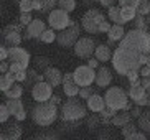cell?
Returning a JSON list of instances; mask_svg holds the SVG:
<instances>
[{
  "instance_id": "cell-1",
  "label": "cell",
  "mask_w": 150,
  "mask_h": 140,
  "mask_svg": "<svg viewBox=\"0 0 150 140\" xmlns=\"http://www.w3.org/2000/svg\"><path fill=\"white\" fill-rule=\"evenodd\" d=\"M142 56L144 53H139L132 48H127L124 45H119L117 48L114 49V54H112V68H114L120 76H127L130 71L139 69L144 66L142 63Z\"/></svg>"
},
{
  "instance_id": "cell-2",
  "label": "cell",
  "mask_w": 150,
  "mask_h": 140,
  "mask_svg": "<svg viewBox=\"0 0 150 140\" xmlns=\"http://www.w3.org/2000/svg\"><path fill=\"white\" fill-rule=\"evenodd\" d=\"M59 105H56L51 101H45V102H36V105L31 110V119L36 125L40 127H50L53 125V122L59 117Z\"/></svg>"
},
{
  "instance_id": "cell-3",
  "label": "cell",
  "mask_w": 150,
  "mask_h": 140,
  "mask_svg": "<svg viewBox=\"0 0 150 140\" xmlns=\"http://www.w3.org/2000/svg\"><path fill=\"white\" fill-rule=\"evenodd\" d=\"M88 110H89L88 105H84L78 97L73 96L68 97L66 101L59 105V119L69 120V122H79L81 119H86Z\"/></svg>"
},
{
  "instance_id": "cell-4",
  "label": "cell",
  "mask_w": 150,
  "mask_h": 140,
  "mask_svg": "<svg viewBox=\"0 0 150 140\" xmlns=\"http://www.w3.org/2000/svg\"><path fill=\"white\" fill-rule=\"evenodd\" d=\"M119 45H124V46L144 53V54H150V33L145 30L132 28L130 31L125 33V36L120 40Z\"/></svg>"
},
{
  "instance_id": "cell-5",
  "label": "cell",
  "mask_w": 150,
  "mask_h": 140,
  "mask_svg": "<svg viewBox=\"0 0 150 140\" xmlns=\"http://www.w3.org/2000/svg\"><path fill=\"white\" fill-rule=\"evenodd\" d=\"M104 99H106V105L107 107H112L115 110H129L132 109V105L129 102V92H125L122 88L115 86V88H109L104 94Z\"/></svg>"
},
{
  "instance_id": "cell-6",
  "label": "cell",
  "mask_w": 150,
  "mask_h": 140,
  "mask_svg": "<svg viewBox=\"0 0 150 140\" xmlns=\"http://www.w3.org/2000/svg\"><path fill=\"white\" fill-rule=\"evenodd\" d=\"M104 22H106V17L102 15L101 10L89 8L81 18V26L89 35H97V33H101V26Z\"/></svg>"
},
{
  "instance_id": "cell-7",
  "label": "cell",
  "mask_w": 150,
  "mask_h": 140,
  "mask_svg": "<svg viewBox=\"0 0 150 140\" xmlns=\"http://www.w3.org/2000/svg\"><path fill=\"white\" fill-rule=\"evenodd\" d=\"M83 28V26H81ZM81 28H79V23L74 22L71 23V26H68L66 30H61L58 33V45L61 46V48H73L76 45V41L79 40V33H81Z\"/></svg>"
},
{
  "instance_id": "cell-8",
  "label": "cell",
  "mask_w": 150,
  "mask_h": 140,
  "mask_svg": "<svg viewBox=\"0 0 150 140\" xmlns=\"http://www.w3.org/2000/svg\"><path fill=\"white\" fill-rule=\"evenodd\" d=\"M48 23L56 31H61V30H66L68 26H71L73 20L69 18V12L63 8H53L48 13Z\"/></svg>"
},
{
  "instance_id": "cell-9",
  "label": "cell",
  "mask_w": 150,
  "mask_h": 140,
  "mask_svg": "<svg viewBox=\"0 0 150 140\" xmlns=\"http://www.w3.org/2000/svg\"><path fill=\"white\" fill-rule=\"evenodd\" d=\"M96 48H97V43L91 36H79V40L73 46L74 54L78 58H83V59H88V58L93 56L94 53H96Z\"/></svg>"
},
{
  "instance_id": "cell-10",
  "label": "cell",
  "mask_w": 150,
  "mask_h": 140,
  "mask_svg": "<svg viewBox=\"0 0 150 140\" xmlns=\"http://www.w3.org/2000/svg\"><path fill=\"white\" fill-rule=\"evenodd\" d=\"M73 73H74L76 83L79 84L81 88H84V86H93V83H96V73H97V69L91 68L89 64L78 66Z\"/></svg>"
},
{
  "instance_id": "cell-11",
  "label": "cell",
  "mask_w": 150,
  "mask_h": 140,
  "mask_svg": "<svg viewBox=\"0 0 150 140\" xmlns=\"http://www.w3.org/2000/svg\"><path fill=\"white\" fill-rule=\"evenodd\" d=\"M53 96V86L48 83V81H40L31 86V97L35 99L36 102H45L50 101Z\"/></svg>"
},
{
  "instance_id": "cell-12",
  "label": "cell",
  "mask_w": 150,
  "mask_h": 140,
  "mask_svg": "<svg viewBox=\"0 0 150 140\" xmlns=\"http://www.w3.org/2000/svg\"><path fill=\"white\" fill-rule=\"evenodd\" d=\"M8 61L10 63H18V64H22L25 69H28L30 61H31V56L25 48L12 46V48H10V53H8Z\"/></svg>"
},
{
  "instance_id": "cell-13",
  "label": "cell",
  "mask_w": 150,
  "mask_h": 140,
  "mask_svg": "<svg viewBox=\"0 0 150 140\" xmlns=\"http://www.w3.org/2000/svg\"><path fill=\"white\" fill-rule=\"evenodd\" d=\"M63 92L66 94L68 97H73V96H79V91H81V86L76 83L74 79V73H66L63 76Z\"/></svg>"
},
{
  "instance_id": "cell-14",
  "label": "cell",
  "mask_w": 150,
  "mask_h": 140,
  "mask_svg": "<svg viewBox=\"0 0 150 140\" xmlns=\"http://www.w3.org/2000/svg\"><path fill=\"white\" fill-rule=\"evenodd\" d=\"M46 30V25H45L43 20L40 18H33V22L27 26V31L23 35V40H31V38H40L41 33Z\"/></svg>"
},
{
  "instance_id": "cell-15",
  "label": "cell",
  "mask_w": 150,
  "mask_h": 140,
  "mask_svg": "<svg viewBox=\"0 0 150 140\" xmlns=\"http://www.w3.org/2000/svg\"><path fill=\"white\" fill-rule=\"evenodd\" d=\"M5 104L8 105L10 114L13 115L17 120H25V119H27V110H25V107H23L22 97H18V99H8Z\"/></svg>"
},
{
  "instance_id": "cell-16",
  "label": "cell",
  "mask_w": 150,
  "mask_h": 140,
  "mask_svg": "<svg viewBox=\"0 0 150 140\" xmlns=\"http://www.w3.org/2000/svg\"><path fill=\"white\" fill-rule=\"evenodd\" d=\"M18 122H20V120H18ZM18 122L7 124V127H4V130L0 134V139L2 140H18L20 139L23 130H22V125Z\"/></svg>"
},
{
  "instance_id": "cell-17",
  "label": "cell",
  "mask_w": 150,
  "mask_h": 140,
  "mask_svg": "<svg viewBox=\"0 0 150 140\" xmlns=\"http://www.w3.org/2000/svg\"><path fill=\"white\" fill-rule=\"evenodd\" d=\"M110 83H112V71L107 66H99L96 73V86L106 89L110 86Z\"/></svg>"
},
{
  "instance_id": "cell-18",
  "label": "cell",
  "mask_w": 150,
  "mask_h": 140,
  "mask_svg": "<svg viewBox=\"0 0 150 140\" xmlns=\"http://www.w3.org/2000/svg\"><path fill=\"white\" fill-rule=\"evenodd\" d=\"M43 76H45V81H48L53 88H56V86H61L63 84V73L58 68H53V66H50V68H46V69L43 71Z\"/></svg>"
},
{
  "instance_id": "cell-19",
  "label": "cell",
  "mask_w": 150,
  "mask_h": 140,
  "mask_svg": "<svg viewBox=\"0 0 150 140\" xmlns=\"http://www.w3.org/2000/svg\"><path fill=\"white\" fill-rule=\"evenodd\" d=\"M86 105H88V109L91 112H101L106 107V99H104V96H99V94L94 92L93 96L86 101Z\"/></svg>"
},
{
  "instance_id": "cell-20",
  "label": "cell",
  "mask_w": 150,
  "mask_h": 140,
  "mask_svg": "<svg viewBox=\"0 0 150 140\" xmlns=\"http://www.w3.org/2000/svg\"><path fill=\"white\" fill-rule=\"evenodd\" d=\"M4 38H5V45L8 48H12V46H20V43L23 41L22 31H17V30L4 31Z\"/></svg>"
},
{
  "instance_id": "cell-21",
  "label": "cell",
  "mask_w": 150,
  "mask_h": 140,
  "mask_svg": "<svg viewBox=\"0 0 150 140\" xmlns=\"http://www.w3.org/2000/svg\"><path fill=\"white\" fill-rule=\"evenodd\" d=\"M112 54H114V51L110 49L109 45H97L96 53H94V56H96L101 63L110 61V59H112Z\"/></svg>"
},
{
  "instance_id": "cell-22",
  "label": "cell",
  "mask_w": 150,
  "mask_h": 140,
  "mask_svg": "<svg viewBox=\"0 0 150 140\" xmlns=\"http://www.w3.org/2000/svg\"><path fill=\"white\" fill-rule=\"evenodd\" d=\"M58 5V0H33V8L41 13H50Z\"/></svg>"
},
{
  "instance_id": "cell-23",
  "label": "cell",
  "mask_w": 150,
  "mask_h": 140,
  "mask_svg": "<svg viewBox=\"0 0 150 140\" xmlns=\"http://www.w3.org/2000/svg\"><path fill=\"white\" fill-rule=\"evenodd\" d=\"M130 120H132L130 112L124 109V110H119V112L112 117V125H114V127H120V129H122L124 125H125V124H129Z\"/></svg>"
},
{
  "instance_id": "cell-24",
  "label": "cell",
  "mask_w": 150,
  "mask_h": 140,
  "mask_svg": "<svg viewBox=\"0 0 150 140\" xmlns=\"http://www.w3.org/2000/svg\"><path fill=\"white\" fill-rule=\"evenodd\" d=\"M15 83H17V79H15V74L12 73V71L2 73V76H0V89H2V92L8 91Z\"/></svg>"
},
{
  "instance_id": "cell-25",
  "label": "cell",
  "mask_w": 150,
  "mask_h": 140,
  "mask_svg": "<svg viewBox=\"0 0 150 140\" xmlns=\"http://www.w3.org/2000/svg\"><path fill=\"white\" fill-rule=\"evenodd\" d=\"M124 36H125L124 25H117V23H114V25L110 26V30L107 31V38L112 40V41H120Z\"/></svg>"
},
{
  "instance_id": "cell-26",
  "label": "cell",
  "mask_w": 150,
  "mask_h": 140,
  "mask_svg": "<svg viewBox=\"0 0 150 140\" xmlns=\"http://www.w3.org/2000/svg\"><path fill=\"white\" fill-rule=\"evenodd\" d=\"M109 20L112 23H117V25H125V20H124V17H122V13H120V5H112L109 8Z\"/></svg>"
},
{
  "instance_id": "cell-27",
  "label": "cell",
  "mask_w": 150,
  "mask_h": 140,
  "mask_svg": "<svg viewBox=\"0 0 150 140\" xmlns=\"http://www.w3.org/2000/svg\"><path fill=\"white\" fill-rule=\"evenodd\" d=\"M137 125L140 130H144L145 134L150 135V109L145 110V112H142V115L137 119Z\"/></svg>"
},
{
  "instance_id": "cell-28",
  "label": "cell",
  "mask_w": 150,
  "mask_h": 140,
  "mask_svg": "<svg viewBox=\"0 0 150 140\" xmlns=\"http://www.w3.org/2000/svg\"><path fill=\"white\" fill-rule=\"evenodd\" d=\"M4 94H5L7 99H18V97H22V94H23V86L20 83H15L8 91H5Z\"/></svg>"
},
{
  "instance_id": "cell-29",
  "label": "cell",
  "mask_w": 150,
  "mask_h": 140,
  "mask_svg": "<svg viewBox=\"0 0 150 140\" xmlns=\"http://www.w3.org/2000/svg\"><path fill=\"white\" fill-rule=\"evenodd\" d=\"M99 124H102V119H101V114H99V112H94V114L86 117V125H88L89 130H96V129L99 127Z\"/></svg>"
},
{
  "instance_id": "cell-30",
  "label": "cell",
  "mask_w": 150,
  "mask_h": 140,
  "mask_svg": "<svg viewBox=\"0 0 150 140\" xmlns=\"http://www.w3.org/2000/svg\"><path fill=\"white\" fill-rule=\"evenodd\" d=\"M56 38H58V33H56V30L54 28H46V30L41 33V36L38 40H41L43 43H53V41H56Z\"/></svg>"
},
{
  "instance_id": "cell-31",
  "label": "cell",
  "mask_w": 150,
  "mask_h": 140,
  "mask_svg": "<svg viewBox=\"0 0 150 140\" xmlns=\"http://www.w3.org/2000/svg\"><path fill=\"white\" fill-rule=\"evenodd\" d=\"M120 13H122V17L125 22H134V18L139 15L137 13V7H120Z\"/></svg>"
},
{
  "instance_id": "cell-32",
  "label": "cell",
  "mask_w": 150,
  "mask_h": 140,
  "mask_svg": "<svg viewBox=\"0 0 150 140\" xmlns=\"http://www.w3.org/2000/svg\"><path fill=\"white\" fill-rule=\"evenodd\" d=\"M137 130H139V125H135V124L130 120L129 124H125V125L122 127V137H124V139H127V140H130V139H132V135L135 134Z\"/></svg>"
},
{
  "instance_id": "cell-33",
  "label": "cell",
  "mask_w": 150,
  "mask_h": 140,
  "mask_svg": "<svg viewBox=\"0 0 150 140\" xmlns=\"http://www.w3.org/2000/svg\"><path fill=\"white\" fill-rule=\"evenodd\" d=\"M43 79H45V76L40 74L36 69H28V76H27V81H25V83L33 86V84L40 83V81H43Z\"/></svg>"
},
{
  "instance_id": "cell-34",
  "label": "cell",
  "mask_w": 150,
  "mask_h": 140,
  "mask_svg": "<svg viewBox=\"0 0 150 140\" xmlns=\"http://www.w3.org/2000/svg\"><path fill=\"white\" fill-rule=\"evenodd\" d=\"M134 28H139V30H149V22H147L145 15H137L134 18Z\"/></svg>"
},
{
  "instance_id": "cell-35",
  "label": "cell",
  "mask_w": 150,
  "mask_h": 140,
  "mask_svg": "<svg viewBox=\"0 0 150 140\" xmlns=\"http://www.w3.org/2000/svg\"><path fill=\"white\" fill-rule=\"evenodd\" d=\"M58 7L71 13L76 8V0H58Z\"/></svg>"
},
{
  "instance_id": "cell-36",
  "label": "cell",
  "mask_w": 150,
  "mask_h": 140,
  "mask_svg": "<svg viewBox=\"0 0 150 140\" xmlns=\"http://www.w3.org/2000/svg\"><path fill=\"white\" fill-rule=\"evenodd\" d=\"M35 68L45 71L46 68H50V59L46 56H36L35 58Z\"/></svg>"
},
{
  "instance_id": "cell-37",
  "label": "cell",
  "mask_w": 150,
  "mask_h": 140,
  "mask_svg": "<svg viewBox=\"0 0 150 140\" xmlns=\"http://www.w3.org/2000/svg\"><path fill=\"white\" fill-rule=\"evenodd\" d=\"M10 109H8V105L7 104H2L0 105V122L2 124H7L8 122V117H10Z\"/></svg>"
},
{
  "instance_id": "cell-38",
  "label": "cell",
  "mask_w": 150,
  "mask_h": 140,
  "mask_svg": "<svg viewBox=\"0 0 150 140\" xmlns=\"http://www.w3.org/2000/svg\"><path fill=\"white\" fill-rule=\"evenodd\" d=\"M137 13L139 15H149L150 13V4H149V0H142L140 4H139V7H137Z\"/></svg>"
},
{
  "instance_id": "cell-39",
  "label": "cell",
  "mask_w": 150,
  "mask_h": 140,
  "mask_svg": "<svg viewBox=\"0 0 150 140\" xmlns=\"http://www.w3.org/2000/svg\"><path fill=\"white\" fill-rule=\"evenodd\" d=\"M93 94H94L93 86H84V88H81V91H79V97L83 99V101H88Z\"/></svg>"
},
{
  "instance_id": "cell-40",
  "label": "cell",
  "mask_w": 150,
  "mask_h": 140,
  "mask_svg": "<svg viewBox=\"0 0 150 140\" xmlns=\"http://www.w3.org/2000/svg\"><path fill=\"white\" fill-rule=\"evenodd\" d=\"M33 22V17H31V12H20V23L23 26H28Z\"/></svg>"
},
{
  "instance_id": "cell-41",
  "label": "cell",
  "mask_w": 150,
  "mask_h": 140,
  "mask_svg": "<svg viewBox=\"0 0 150 140\" xmlns=\"http://www.w3.org/2000/svg\"><path fill=\"white\" fill-rule=\"evenodd\" d=\"M18 7H20V12H33V0H22L20 4H18Z\"/></svg>"
},
{
  "instance_id": "cell-42",
  "label": "cell",
  "mask_w": 150,
  "mask_h": 140,
  "mask_svg": "<svg viewBox=\"0 0 150 140\" xmlns=\"http://www.w3.org/2000/svg\"><path fill=\"white\" fill-rule=\"evenodd\" d=\"M125 78L129 79V83H135V81H139L140 79V71L139 69H134V71H130Z\"/></svg>"
},
{
  "instance_id": "cell-43",
  "label": "cell",
  "mask_w": 150,
  "mask_h": 140,
  "mask_svg": "<svg viewBox=\"0 0 150 140\" xmlns=\"http://www.w3.org/2000/svg\"><path fill=\"white\" fill-rule=\"evenodd\" d=\"M142 0H119L120 7H139Z\"/></svg>"
},
{
  "instance_id": "cell-44",
  "label": "cell",
  "mask_w": 150,
  "mask_h": 140,
  "mask_svg": "<svg viewBox=\"0 0 150 140\" xmlns=\"http://www.w3.org/2000/svg\"><path fill=\"white\" fill-rule=\"evenodd\" d=\"M8 53H10V48L7 45L0 46V61H2V59H8Z\"/></svg>"
},
{
  "instance_id": "cell-45",
  "label": "cell",
  "mask_w": 150,
  "mask_h": 140,
  "mask_svg": "<svg viewBox=\"0 0 150 140\" xmlns=\"http://www.w3.org/2000/svg\"><path fill=\"white\" fill-rule=\"evenodd\" d=\"M58 137V134L56 132H43V134H38V135H36V139H56Z\"/></svg>"
},
{
  "instance_id": "cell-46",
  "label": "cell",
  "mask_w": 150,
  "mask_h": 140,
  "mask_svg": "<svg viewBox=\"0 0 150 140\" xmlns=\"http://www.w3.org/2000/svg\"><path fill=\"white\" fill-rule=\"evenodd\" d=\"M130 115H132L134 119H139L142 115V105H137L135 104V107H132L130 109Z\"/></svg>"
},
{
  "instance_id": "cell-47",
  "label": "cell",
  "mask_w": 150,
  "mask_h": 140,
  "mask_svg": "<svg viewBox=\"0 0 150 140\" xmlns=\"http://www.w3.org/2000/svg\"><path fill=\"white\" fill-rule=\"evenodd\" d=\"M88 64L91 66V68H94V69H97L99 64H101V61H99L96 56H91V58H88Z\"/></svg>"
},
{
  "instance_id": "cell-48",
  "label": "cell",
  "mask_w": 150,
  "mask_h": 140,
  "mask_svg": "<svg viewBox=\"0 0 150 140\" xmlns=\"http://www.w3.org/2000/svg\"><path fill=\"white\" fill-rule=\"evenodd\" d=\"M140 78H150V66L144 64L140 68Z\"/></svg>"
},
{
  "instance_id": "cell-49",
  "label": "cell",
  "mask_w": 150,
  "mask_h": 140,
  "mask_svg": "<svg viewBox=\"0 0 150 140\" xmlns=\"http://www.w3.org/2000/svg\"><path fill=\"white\" fill-rule=\"evenodd\" d=\"M99 4H101L102 7H106V8H110V7L115 4V0H99Z\"/></svg>"
},
{
  "instance_id": "cell-50",
  "label": "cell",
  "mask_w": 150,
  "mask_h": 140,
  "mask_svg": "<svg viewBox=\"0 0 150 140\" xmlns=\"http://www.w3.org/2000/svg\"><path fill=\"white\" fill-rule=\"evenodd\" d=\"M50 101H51V102H54V104H56V105H61V104H63L61 97L58 96V94H53V96H51V99H50Z\"/></svg>"
},
{
  "instance_id": "cell-51",
  "label": "cell",
  "mask_w": 150,
  "mask_h": 140,
  "mask_svg": "<svg viewBox=\"0 0 150 140\" xmlns=\"http://www.w3.org/2000/svg\"><path fill=\"white\" fill-rule=\"evenodd\" d=\"M145 64H147V66H150V54L147 56V63H145Z\"/></svg>"
},
{
  "instance_id": "cell-52",
  "label": "cell",
  "mask_w": 150,
  "mask_h": 140,
  "mask_svg": "<svg viewBox=\"0 0 150 140\" xmlns=\"http://www.w3.org/2000/svg\"><path fill=\"white\" fill-rule=\"evenodd\" d=\"M147 22H149V25H150V13L147 15Z\"/></svg>"
},
{
  "instance_id": "cell-53",
  "label": "cell",
  "mask_w": 150,
  "mask_h": 140,
  "mask_svg": "<svg viewBox=\"0 0 150 140\" xmlns=\"http://www.w3.org/2000/svg\"><path fill=\"white\" fill-rule=\"evenodd\" d=\"M15 2H17V4H20V2H22V0H15Z\"/></svg>"
},
{
  "instance_id": "cell-54",
  "label": "cell",
  "mask_w": 150,
  "mask_h": 140,
  "mask_svg": "<svg viewBox=\"0 0 150 140\" xmlns=\"http://www.w3.org/2000/svg\"><path fill=\"white\" fill-rule=\"evenodd\" d=\"M149 4H150V0H149Z\"/></svg>"
}]
</instances>
